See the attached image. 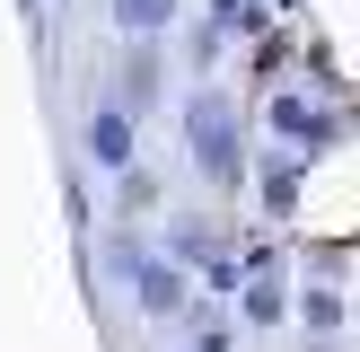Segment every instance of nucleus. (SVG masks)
Segmentation results:
<instances>
[{
	"label": "nucleus",
	"mask_w": 360,
	"mask_h": 352,
	"mask_svg": "<svg viewBox=\"0 0 360 352\" xmlns=\"http://www.w3.org/2000/svg\"><path fill=\"white\" fill-rule=\"evenodd\" d=\"M185 150H193V168L211 185H238L246 176V123L229 106V88H193L185 97Z\"/></svg>",
	"instance_id": "obj_1"
},
{
	"label": "nucleus",
	"mask_w": 360,
	"mask_h": 352,
	"mask_svg": "<svg viewBox=\"0 0 360 352\" xmlns=\"http://www.w3.org/2000/svg\"><path fill=\"white\" fill-rule=\"evenodd\" d=\"M264 115H273L281 150H299V158H308V150H326V141L343 132V123H334V115H316V97H299V88H290V97H273Z\"/></svg>",
	"instance_id": "obj_2"
},
{
	"label": "nucleus",
	"mask_w": 360,
	"mask_h": 352,
	"mask_svg": "<svg viewBox=\"0 0 360 352\" xmlns=\"http://www.w3.org/2000/svg\"><path fill=\"white\" fill-rule=\"evenodd\" d=\"M88 158L97 168H132V106H88Z\"/></svg>",
	"instance_id": "obj_3"
},
{
	"label": "nucleus",
	"mask_w": 360,
	"mask_h": 352,
	"mask_svg": "<svg viewBox=\"0 0 360 352\" xmlns=\"http://www.w3.org/2000/svg\"><path fill=\"white\" fill-rule=\"evenodd\" d=\"M115 256H123V273H132V291H141L150 317H176V308H185V273H176V264H141L132 246H115Z\"/></svg>",
	"instance_id": "obj_4"
},
{
	"label": "nucleus",
	"mask_w": 360,
	"mask_h": 352,
	"mask_svg": "<svg viewBox=\"0 0 360 352\" xmlns=\"http://www.w3.org/2000/svg\"><path fill=\"white\" fill-rule=\"evenodd\" d=\"M255 176H264V185H255L264 211H273V220H290V211H299V185H308V158H299V150H264Z\"/></svg>",
	"instance_id": "obj_5"
},
{
	"label": "nucleus",
	"mask_w": 360,
	"mask_h": 352,
	"mask_svg": "<svg viewBox=\"0 0 360 352\" xmlns=\"http://www.w3.org/2000/svg\"><path fill=\"white\" fill-rule=\"evenodd\" d=\"M105 9H115V27L132 35V44H150V35L176 27V0H105Z\"/></svg>",
	"instance_id": "obj_6"
},
{
	"label": "nucleus",
	"mask_w": 360,
	"mask_h": 352,
	"mask_svg": "<svg viewBox=\"0 0 360 352\" xmlns=\"http://www.w3.org/2000/svg\"><path fill=\"white\" fill-rule=\"evenodd\" d=\"M299 317H308L316 334H334V326H343V291H334V282H316V291H299Z\"/></svg>",
	"instance_id": "obj_7"
},
{
	"label": "nucleus",
	"mask_w": 360,
	"mask_h": 352,
	"mask_svg": "<svg viewBox=\"0 0 360 352\" xmlns=\"http://www.w3.org/2000/svg\"><path fill=\"white\" fill-rule=\"evenodd\" d=\"M167 238H176V264H220V246H211V229H193V220H176Z\"/></svg>",
	"instance_id": "obj_8"
},
{
	"label": "nucleus",
	"mask_w": 360,
	"mask_h": 352,
	"mask_svg": "<svg viewBox=\"0 0 360 352\" xmlns=\"http://www.w3.org/2000/svg\"><path fill=\"white\" fill-rule=\"evenodd\" d=\"M246 317H255V326H281V291H273V273L246 282Z\"/></svg>",
	"instance_id": "obj_9"
},
{
	"label": "nucleus",
	"mask_w": 360,
	"mask_h": 352,
	"mask_svg": "<svg viewBox=\"0 0 360 352\" xmlns=\"http://www.w3.org/2000/svg\"><path fill=\"white\" fill-rule=\"evenodd\" d=\"M18 9H35V0H18Z\"/></svg>",
	"instance_id": "obj_10"
},
{
	"label": "nucleus",
	"mask_w": 360,
	"mask_h": 352,
	"mask_svg": "<svg viewBox=\"0 0 360 352\" xmlns=\"http://www.w3.org/2000/svg\"><path fill=\"white\" fill-rule=\"evenodd\" d=\"M185 352H193V344H185Z\"/></svg>",
	"instance_id": "obj_11"
}]
</instances>
